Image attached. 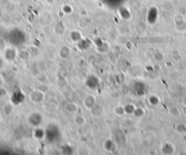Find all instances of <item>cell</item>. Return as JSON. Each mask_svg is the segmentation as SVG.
Returning a JSON list of instances; mask_svg holds the SVG:
<instances>
[{"instance_id":"6da1fadb","label":"cell","mask_w":186,"mask_h":155,"mask_svg":"<svg viewBox=\"0 0 186 155\" xmlns=\"http://www.w3.org/2000/svg\"><path fill=\"white\" fill-rule=\"evenodd\" d=\"M44 97H45L44 93L39 91H34V92H32L30 95L31 101L35 102V103L41 102L44 99Z\"/></svg>"},{"instance_id":"7a4b0ae2","label":"cell","mask_w":186,"mask_h":155,"mask_svg":"<svg viewBox=\"0 0 186 155\" xmlns=\"http://www.w3.org/2000/svg\"><path fill=\"white\" fill-rule=\"evenodd\" d=\"M83 104L87 109H92L95 105V99L93 96H87L83 100Z\"/></svg>"},{"instance_id":"3957f363","label":"cell","mask_w":186,"mask_h":155,"mask_svg":"<svg viewBox=\"0 0 186 155\" xmlns=\"http://www.w3.org/2000/svg\"><path fill=\"white\" fill-rule=\"evenodd\" d=\"M70 54V51L68 49V47H63L61 49V52H60V55L62 58H66L68 57V56Z\"/></svg>"},{"instance_id":"277c9868","label":"cell","mask_w":186,"mask_h":155,"mask_svg":"<svg viewBox=\"0 0 186 155\" xmlns=\"http://www.w3.org/2000/svg\"><path fill=\"white\" fill-rule=\"evenodd\" d=\"M75 123H76V125H84V124L85 123V117L81 116V115H79V116L76 117V118H75Z\"/></svg>"}]
</instances>
